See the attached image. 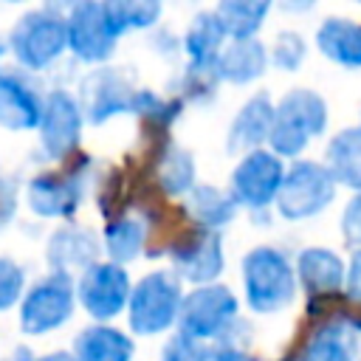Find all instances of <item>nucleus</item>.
Here are the masks:
<instances>
[{"label":"nucleus","mask_w":361,"mask_h":361,"mask_svg":"<svg viewBox=\"0 0 361 361\" xmlns=\"http://www.w3.org/2000/svg\"><path fill=\"white\" fill-rule=\"evenodd\" d=\"M327 127V104L310 87H293L274 107V121L268 133L271 152L276 158H296L316 135Z\"/></svg>","instance_id":"f257e3e1"},{"label":"nucleus","mask_w":361,"mask_h":361,"mask_svg":"<svg viewBox=\"0 0 361 361\" xmlns=\"http://www.w3.org/2000/svg\"><path fill=\"white\" fill-rule=\"evenodd\" d=\"M243 285L254 313H276L296 296V274L288 257L271 245L251 248L243 257Z\"/></svg>","instance_id":"f03ea898"},{"label":"nucleus","mask_w":361,"mask_h":361,"mask_svg":"<svg viewBox=\"0 0 361 361\" xmlns=\"http://www.w3.org/2000/svg\"><path fill=\"white\" fill-rule=\"evenodd\" d=\"M180 302H183L180 279L172 271H149L130 290V302H127L130 327L141 336L164 333L172 324H178Z\"/></svg>","instance_id":"7ed1b4c3"},{"label":"nucleus","mask_w":361,"mask_h":361,"mask_svg":"<svg viewBox=\"0 0 361 361\" xmlns=\"http://www.w3.org/2000/svg\"><path fill=\"white\" fill-rule=\"evenodd\" d=\"M8 48L25 71H45L68 48L65 17L54 8H37L23 14L8 34Z\"/></svg>","instance_id":"20e7f679"},{"label":"nucleus","mask_w":361,"mask_h":361,"mask_svg":"<svg viewBox=\"0 0 361 361\" xmlns=\"http://www.w3.org/2000/svg\"><path fill=\"white\" fill-rule=\"evenodd\" d=\"M336 180L319 161H296L285 169L282 186L276 192V212L285 220H305L327 209L336 197Z\"/></svg>","instance_id":"39448f33"},{"label":"nucleus","mask_w":361,"mask_h":361,"mask_svg":"<svg viewBox=\"0 0 361 361\" xmlns=\"http://www.w3.org/2000/svg\"><path fill=\"white\" fill-rule=\"evenodd\" d=\"M76 305V288L73 276L51 271L48 276L37 279L25 293H23V307H20V327L31 336L48 333L62 327Z\"/></svg>","instance_id":"423d86ee"},{"label":"nucleus","mask_w":361,"mask_h":361,"mask_svg":"<svg viewBox=\"0 0 361 361\" xmlns=\"http://www.w3.org/2000/svg\"><path fill=\"white\" fill-rule=\"evenodd\" d=\"M237 296L226 285H200L183 296L178 327L183 336L209 341L217 338L234 319H237Z\"/></svg>","instance_id":"0eeeda50"},{"label":"nucleus","mask_w":361,"mask_h":361,"mask_svg":"<svg viewBox=\"0 0 361 361\" xmlns=\"http://www.w3.org/2000/svg\"><path fill=\"white\" fill-rule=\"evenodd\" d=\"M285 178V164L271 149H254L240 158V164L231 172V197L237 206L248 209H268L276 200V192Z\"/></svg>","instance_id":"6e6552de"},{"label":"nucleus","mask_w":361,"mask_h":361,"mask_svg":"<svg viewBox=\"0 0 361 361\" xmlns=\"http://www.w3.org/2000/svg\"><path fill=\"white\" fill-rule=\"evenodd\" d=\"M76 288V299L82 307L102 324L113 316H118L130 302V276L124 265L116 262H93L87 271H82Z\"/></svg>","instance_id":"1a4fd4ad"},{"label":"nucleus","mask_w":361,"mask_h":361,"mask_svg":"<svg viewBox=\"0 0 361 361\" xmlns=\"http://www.w3.org/2000/svg\"><path fill=\"white\" fill-rule=\"evenodd\" d=\"M133 96H135V87L127 79V73L113 65H104V68H93L82 79L76 102H79L82 118H87L90 124H102L124 110H133Z\"/></svg>","instance_id":"9d476101"},{"label":"nucleus","mask_w":361,"mask_h":361,"mask_svg":"<svg viewBox=\"0 0 361 361\" xmlns=\"http://www.w3.org/2000/svg\"><path fill=\"white\" fill-rule=\"evenodd\" d=\"M68 48L82 62H104L116 51V28L110 23L104 3H79L65 17Z\"/></svg>","instance_id":"9b49d317"},{"label":"nucleus","mask_w":361,"mask_h":361,"mask_svg":"<svg viewBox=\"0 0 361 361\" xmlns=\"http://www.w3.org/2000/svg\"><path fill=\"white\" fill-rule=\"evenodd\" d=\"M169 262L172 274L178 279H189L197 288L212 285L220 271H223V243L217 231L195 228L183 234L172 248H169Z\"/></svg>","instance_id":"f8f14e48"},{"label":"nucleus","mask_w":361,"mask_h":361,"mask_svg":"<svg viewBox=\"0 0 361 361\" xmlns=\"http://www.w3.org/2000/svg\"><path fill=\"white\" fill-rule=\"evenodd\" d=\"M82 133V110L76 96L68 90H51L42 104V118H39V144L48 158L62 161L68 158Z\"/></svg>","instance_id":"ddd939ff"},{"label":"nucleus","mask_w":361,"mask_h":361,"mask_svg":"<svg viewBox=\"0 0 361 361\" xmlns=\"http://www.w3.org/2000/svg\"><path fill=\"white\" fill-rule=\"evenodd\" d=\"M85 192L82 172H42L28 180L25 200L42 217H68L79 209Z\"/></svg>","instance_id":"4468645a"},{"label":"nucleus","mask_w":361,"mask_h":361,"mask_svg":"<svg viewBox=\"0 0 361 361\" xmlns=\"http://www.w3.org/2000/svg\"><path fill=\"white\" fill-rule=\"evenodd\" d=\"M45 96L23 71H0V124L8 130H34L42 118Z\"/></svg>","instance_id":"2eb2a0df"},{"label":"nucleus","mask_w":361,"mask_h":361,"mask_svg":"<svg viewBox=\"0 0 361 361\" xmlns=\"http://www.w3.org/2000/svg\"><path fill=\"white\" fill-rule=\"evenodd\" d=\"M45 257L56 274L71 276L73 271H87L93 262H99V240L82 226H62L48 237Z\"/></svg>","instance_id":"dca6fc26"},{"label":"nucleus","mask_w":361,"mask_h":361,"mask_svg":"<svg viewBox=\"0 0 361 361\" xmlns=\"http://www.w3.org/2000/svg\"><path fill=\"white\" fill-rule=\"evenodd\" d=\"M299 285L307 296H333L344 288V262L336 251L313 245L305 248L293 268Z\"/></svg>","instance_id":"f3484780"},{"label":"nucleus","mask_w":361,"mask_h":361,"mask_svg":"<svg viewBox=\"0 0 361 361\" xmlns=\"http://www.w3.org/2000/svg\"><path fill=\"white\" fill-rule=\"evenodd\" d=\"M271 121H274V104H271L268 93L251 96L237 110V116L231 118L228 138H226L228 152H254V149H259V144L268 141Z\"/></svg>","instance_id":"a211bd4d"},{"label":"nucleus","mask_w":361,"mask_h":361,"mask_svg":"<svg viewBox=\"0 0 361 361\" xmlns=\"http://www.w3.org/2000/svg\"><path fill=\"white\" fill-rule=\"evenodd\" d=\"M316 45L336 65H344V68H353V71L361 68V23L358 20L327 17L319 25Z\"/></svg>","instance_id":"6ab92c4d"},{"label":"nucleus","mask_w":361,"mask_h":361,"mask_svg":"<svg viewBox=\"0 0 361 361\" xmlns=\"http://www.w3.org/2000/svg\"><path fill=\"white\" fill-rule=\"evenodd\" d=\"M133 350V338L107 324H90L73 338L76 361H130Z\"/></svg>","instance_id":"aec40b11"},{"label":"nucleus","mask_w":361,"mask_h":361,"mask_svg":"<svg viewBox=\"0 0 361 361\" xmlns=\"http://www.w3.org/2000/svg\"><path fill=\"white\" fill-rule=\"evenodd\" d=\"M324 166L336 183L361 192V124L347 127L330 138L324 149Z\"/></svg>","instance_id":"412c9836"},{"label":"nucleus","mask_w":361,"mask_h":361,"mask_svg":"<svg viewBox=\"0 0 361 361\" xmlns=\"http://www.w3.org/2000/svg\"><path fill=\"white\" fill-rule=\"evenodd\" d=\"M358 338L347 322H324L310 333L299 361H355Z\"/></svg>","instance_id":"4be33fe9"},{"label":"nucleus","mask_w":361,"mask_h":361,"mask_svg":"<svg viewBox=\"0 0 361 361\" xmlns=\"http://www.w3.org/2000/svg\"><path fill=\"white\" fill-rule=\"evenodd\" d=\"M186 212L197 223V228L220 231L226 223L234 220L237 200L226 189H217L209 183H195V189L186 195Z\"/></svg>","instance_id":"5701e85b"},{"label":"nucleus","mask_w":361,"mask_h":361,"mask_svg":"<svg viewBox=\"0 0 361 361\" xmlns=\"http://www.w3.org/2000/svg\"><path fill=\"white\" fill-rule=\"evenodd\" d=\"M268 65V51L262 48V42L257 39H234L231 45H226L217 56V79L234 82V85H245L251 79H257Z\"/></svg>","instance_id":"b1692460"},{"label":"nucleus","mask_w":361,"mask_h":361,"mask_svg":"<svg viewBox=\"0 0 361 361\" xmlns=\"http://www.w3.org/2000/svg\"><path fill=\"white\" fill-rule=\"evenodd\" d=\"M223 39H226V31H223V25H220L214 11L195 14V20L189 23L186 37H183V48L189 54V65L214 71L217 56L223 51Z\"/></svg>","instance_id":"393cba45"},{"label":"nucleus","mask_w":361,"mask_h":361,"mask_svg":"<svg viewBox=\"0 0 361 361\" xmlns=\"http://www.w3.org/2000/svg\"><path fill=\"white\" fill-rule=\"evenodd\" d=\"M144 240H147V226H144V220H138L133 214L116 217L104 228V248L110 254V262H116V265L135 259L144 248Z\"/></svg>","instance_id":"a878e982"},{"label":"nucleus","mask_w":361,"mask_h":361,"mask_svg":"<svg viewBox=\"0 0 361 361\" xmlns=\"http://www.w3.org/2000/svg\"><path fill=\"white\" fill-rule=\"evenodd\" d=\"M268 3H257V0H228V3H220L214 8L226 37L231 39H251L254 31L262 25L265 14H268Z\"/></svg>","instance_id":"bb28decb"},{"label":"nucleus","mask_w":361,"mask_h":361,"mask_svg":"<svg viewBox=\"0 0 361 361\" xmlns=\"http://www.w3.org/2000/svg\"><path fill=\"white\" fill-rule=\"evenodd\" d=\"M158 180L166 195H189L195 189V158L183 147L169 144L158 158Z\"/></svg>","instance_id":"cd10ccee"},{"label":"nucleus","mask_w":361,"mask_h":361,"mask_svg":"<svg viewBox=\"0 0 361 361\" xmlns=\"http://www.w3.org/2000/svg\"><path fill=\"white\" fill-rule=\"evenodd\" d=\"M104 6H107L110 23H113L118 37L124 31H133V28H147L161 17V6L152 0H133V3L116 0V3H104Z\"/></svg>","instance_id":"c85d7f7f"},{"label":"nucleus","mask_w":361,"mask_h":361,"mask_svg":"<svg viewBox=\"0 0 361 361\" xmlns=\"http://www.w3.org/2000/svg\"><path fill=\"white\" fill-rule=\"evenodd\" d=\"M178 110H180L178 102H169V99H164L152 90H135V96H133V113H141V116H147L149 121H158V124L172 121L178 116Z\"/></svg>","instance_id":"c756f323"},{"label":"nucleus","mask_w":361,"mask_h":361,"mask_svg":"<svg viewBox=\"0 0 361 361\" xmlns=\"http://www.w3.org/2000/svg\"><path fill=\"white\" fill-rule=\"evenodd\" d=\"M209 358L212 350L206 347V341L189 338L183 333H175L161 350V361H209Z\"/></svg>","instance_id":"7c9ffc66"},{"label":"nucleus","mask_w":361,"mask_h":361,"mask_svg":"<svg viewBox=\"0 0 361 361\" xmlns=\"http://www.w3.org/2000/svg\"><path fill=\"white\" fill-rule=\"evenodd\" d=\"M307 48H305V39L296 34V31H282L274 42V51H271V59L276 68H285V71H296L305 59Z\"/></svg>","instance_id":"2f4dec72"},{"label":"nucleus","mask_w":361,"mask_h":361,"mask_svg":"<svg viewBox=\"0 0 361 361\" xmlns=\"http://www.w3.org/2000/svg\"><path fill=\"white\" fill-rule=\"evenodd\" d=\"M23 288H25L23 268L14 259L0 257V310H8L11 305H17L23 299Z\"/></svg>","instance_id":"473e14b6"},{"label":"nucleus","mask_w":361,"mask_h":361,"mask_svg":"<svg viewBox=\"0 0 361 361\" xmlns=\"http://www.w3.org/2000/svg\"><path fill=\"white\" fill-rule=\"evenodd\" d=\"M341 234L350 245L361 248V192H355V197L344 206L341 214Z\"/></svg>","instance_id":"72a5a7b5"},{"label":"nucleus","mask_w":361,"mask_h":361,"mask_svg":"<svg viewBox=\"0 0 361 361\" xmlns=\"http://www.w3.org/2000/svg\"><path fill=\"white\" fill-rule=\"evenodd\" d=\"M344 293L353 302H361V248L353 251L350 265L344 268Z\"/></svg>","instance_id":"f704fd0d"},{"label":"nucleus","mask_w":361,"mask_h":361,"mask_svg":"<svg viewBox=\"0 0 361 361\" xmlns=\"http://www.w3.org/2000/svg\"><path fill=\"white\" fill-rule=\"evenodd\" d=\"M209 361H257V358L248 355L245 350H220V347H214Z\"/></svg>","instance_id":"c9c22d12"},{"label":"nucleus","mask_w":361,"mask_h":361,"mask_svg":"<svg viewBox=\"0 0 361 361\" xmlns=\"http://www.w3.org/2000/svg\"><path fill=\"white\" fill-rule=\"evenodd\" d=\"M3 361H34V355H31V350L28 347H17L8 358H3Z\"/></svg>","instance_id":"e433bc0d"},{"label":"nucleus","mask_w":361,"mask_h":361,"mask_svg":"<svg viewBox=\"0 0 361 361\" xmlns=\"http://www.w3.org/2000/svg\"><path fill=\"white\" fill-rule=\"evenodd\" d=\"M37 361H76V358H73V353L56 350V353H48V355H42V358H37Z\"/></svg>","instance_id":"4c0bfd02"},{"label":"nucleus","mask_w":361,"mask_h":361,"mask_svg":"<svg viewBox=\"0 0 361 361\" xmlns=\"http://www.w3.org/2000/svg\"><path fill=\"white\" fill-rule=\"evenodd\" d=\"M3 54H6V45H3V42H0V59H3Z\"/></svg>","instance_id":"58836bf2"}]
</instances>
